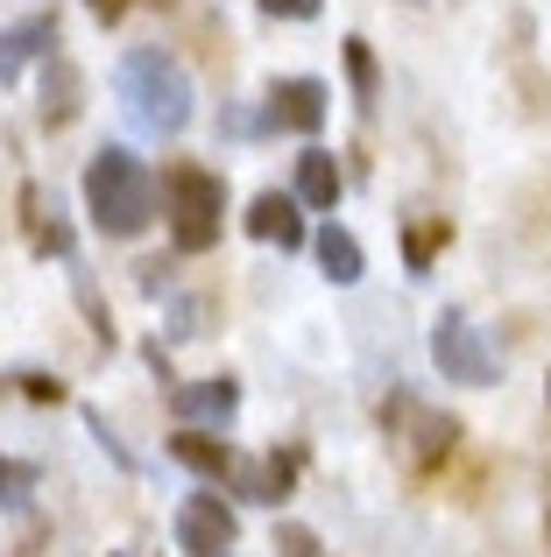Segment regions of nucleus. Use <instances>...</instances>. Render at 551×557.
Masks as SVG:
<instances>
[{
    "instance_id": "nucleus-20",
    "label": "nucleus",
    "mask_w": 551,
    "mask_h": 557,
    "mask_svg": "<svg viewBox=\"0 0 551 557\" xmlns=\"http://www.w3.org/2000/svg\"><path fill=\"white\" fill-rule=\"evenodd\" d=\"M318 8H326V0H262V14H276V22H311Z\"/></svg>"
},
{
    "instance_id": "nucleus-7",
    "label": "nucleus",
    "mask_w": 551,
    "mask_h": 557,
    "mask_svg": "<svg viewBox=\"0 0 551 557\" xmlns=\"http://www.w3.org/2000/svg\"><path fill=\"white\" fill-rule=\"evenodd\" d=\"M170 409H177L184 431H226L241 409V381L212 374V381H184V388H170Z\"/></svg>"
},
{
    "instance_id": "nucleus-18",
    "label": "nucleus",
    "mask_w": 551,
    "mask_h": 557,
    "mask_svg": "<svg viewBox=\"0 0 551 557\" xmlns=\"http://www.w3.org/2000/svg\"><path fill=\"white\" fill-rule=\"evenodd\" d=\"M290 480H297V451H269L262 459V487H269V508L290 494Z\"/></svg>"
},
{
    "instance_id": "nucleus-1",
    "label": "nucleus",
    "mask_w": 551,
    "mask_h": 557,
    "mask_svg": "<svg viewBox=\"0 0 551 557\" xmlns=\"http://www.w3.org/2000/svg\"><path fill=\"white\" fill-rule=\"evenodd\" d=\"M113 92H121L127 121L149 135H184L192 127V71L170 50H127L113 64Z\"/></svg>"
},
{
    "instance_id": "nucleus-13",
    "label": "nucleus",
    "mask_w": 551,
    "mask_h": 557,
    "mask_svg": "<svg viewBox=\"0 0 551 557\" xmlns=\"http://www.w3.org/2000/svg\"><path fill=\"white\" fill-rule=\"evenodd\" d=\"M311 247H318V269H326L340 289H346V283H360V269H368V261H360V240H354L346 226H332V219H326Z\"/></svg>"
},
{
    "instance_id": "nucleus-5",
    "label": "nucleus",
    "mask_w": 551,
    "mask_h": 557,
    "mask_svg": "<svg viewBox=\"0 0 551 557\" xmlns=\"http://www.w3.org/2000/svg\"><path fill=\"white\" fill-rule=\"evenodd\" d=\"M431 360H439L445 381H460V388H495V346L481 339V325H474L467 311H439L431 318Z\"/></svg>"
},
{
    "instance_id": "nucleus-21",
    "label": "nucleus",
    "mask_w": 551,
    "mask_h": 557,
    "mask_svg": "<svg viewBox=\"0 0 551 557\" xmlns=\"http://www.w3.org/2000/svg\"><path fill=\"white\" fill-rule=\"evenodd\" d=\"M22 395H28V403H64V381H50V374H22Z\"/></svg>"
},
{
    "instance_id": "nucleus-15",
    "label": "nucleus",
    "mask_w": 551,
    "mask_h": 557,
    "mask_svg": "<svg viewBox=\"0 0 551 557\" xmlns=\"http://www.w3.org/2000/svg\"><path fill=\"white\" fill-rule=\"evenodd\" d=\"M445 240H453V226H445V219H411V226H403V269L425 275L431 261H439Z\"/></svg>"
},
{
    "instance_id": "nucleus-17",
    "label": "nucleus",
    "mask_w": 551,
    "mask_h": 557,
    "mask_svg": "<svg viewBox=\"0 0 551 557\" xmlns=\"http://www.w3.org/2000/svg\"><path fill=\"white\" fill-rule=\"evenodd\" d=\"M346 78H354V99L375 107V50L360 36H346Z\"/></svg>"
},
{
    "instance_id": "nucleus-8",
    "label": "nucleus",
    "mask_w": 551,
    "mask_h": 557,
    "mask_svg": "<svg viewBox=\"0 0 551 557\" xmlns=\"http://www.w3.org/2000/svg\"><path fill=\"white\" fill-rule=\"evenodd\" d=\"M318 121H326V85L318 78H276L269 85V127H283V135H318Z\"/></svg>"
},
{
    "instance_id": "nucleus-3",
    "label": "nucleus",
    "mask_w": 551,
    "mask_h": 557,
    "mask_svg": "<svg viewBox=\"0 0 551 557\" xmlns=\"http://www.w3.org/2000/svg\"><path fill=\"white\" fill-rule=\"evenodd\" d=\"M163 212H170V240H177V255H206V247H220L226 177H212V170H198V163H177L170 184H163Z\"/></svg>"
},
{
    "instance_id": "nucleus-14",
    "label": "nucleus",
    "mask_w": 551,
    "mask_h": 557,
    "mask_svg": "<svg viewBox=\"0 0 551 557\" xmlns=\"http://www.w3.org/2000/svg\"><path fill=\"white\" fill-rule=\"evenodd\" d=\"M170 451H177L192 473H206V480L234 473V445H226L220 431H184V437H170Z\"/></svg>"
},
{
    "instance_id": "nucleus-12",
    "label": "nucleus",
    "mask_w": 551,
    "mask_h": 557,
    "mask_svg": "<svg viewBox=\"0 0 551 557\" xmlns=\"http://www.w3.org/2000/svg\"><path fill=\"white\" fill-rule=\"evenodd\" d=\"M340 163H332L326 149H304L297 156V205H311V212H332L340 205Z\"/></svg>"
},
{
    "instance_id": "nucleus-6",
    "label": "nucleus",
    "mask_w": 551,
    "mask_h": 557,
    "mask_svg": "<svg viewBox=\"0 0 551 557\" xmlns=\"http://www.w3.org/2000/svg\"><path fill=\"white\" fill-rule=\"evenodd\" d=\"M241 544V516L220 502V494H192L177 508V550L184 557H226Z\"/></svg>"
},
{
    "instance_id": "nucleus-19",
    "label": "nucleus",
    "mask_w": 551,
    "mask_h": 557,
    "mask_svg": "<svg viewBox=\"0 0 551 557\" xmlns=\"http://www.w3.org/2000/svg\"><path fill=\"white\" fill-rule=\"evenodd\" d=\"M276 550H283V557H318V536L297 530V522H283V530H276Z\"/></svg>"
},
{
    "instance_id": "nucleus-22",
    "label": "nucleus",
    "mask_w": 551,
    "mask_h": 557,
    "mask_svg": "<svg viewBox=\"0 0 551 557\" xmlns=\"http://www.w3.org/2000/svg\"><path fill=\"white\" fill-rule=\"evenodd\" d=\"M85 8H93L99 22H121V14H127V0H85Z\"/></svg>"
},
{
    "instance_id": "nucleus-2",
    "label": "nucleus",
    "mask_w": 551,
    "mask_h": 557,
    "mask_svg": "<svg viewBox=\"0 0 551 557\" xmlns=\"http://www.w3.org/2000/svg\"><path fill=\"white\" fill-rule=\"evenodd\" d=\"M85 212H93V226L107 233V240H135V233H149V219H156L149 163L127 156V149H99L93 163H85Z\"/></svg>"
},
{
    "instance_id": "nucleus-11",
    "label": "nucleus",
    "mask_w": 551,
    "mask_h": 557,
    "mask_svg": "<svg viewBox=\"0 0 551 557\" xmlns=\"http://www.w3.org/2000/svg\"><path fill=\"white\" fill-rule=\"evenodd\" d=\"M248 233H255V240H276V247H304L297 198H283V190H262V198L248 205Z\"/></svg>"
},
{
    "instance_id": "nucleus-9",
    "label": "nucleus",
    "mask_w": 551,
    "mask_h": 557,
    "mask_svg": "<svg viewBox=\"0 0 551 557\" xmlns=\"http://www.w3.org/2000/svg\"><path fill=\"white\" fill-rule=\"evenodd\" d=\"M50 42H57V14H28V22L0 28V85L22 78L28 57H50Z\"/></svg>"
},
{
    "instance_id": "nucleus-4",
    "label": "nucleus",
    "mask_w": 551,
    "mask_h": 557,
    "mask_svg": "<svg viewBox=\"0 0 551 557\" xmlns=\"http://www.w3.org/2000/svg\"><path fill=\"white\" fill-rule=\"evenodd\" d=\"M382 423H389V445H396V459L411 466V473L445 466V459H453V445H460V423L445 417V409H425L417 395H396V403L382 409Z\"/></svg>"
},
{
    "instance_id": "nucleus-16",
    "label": "nucleus",
    "mask_w": 551,
    "mask_h": 557,
    "mask_svg": "<svg viewBox=\"0 0 551 557\" xmlns=\"http://www.w3.org/2000/svg\"><path fill=\"white\" fill-rule=\"evenodd\" d=\"M28 494H36V466L0 459V508H28Z\"/></svg>"
},
{
    "instance_id": "nucleus-10",
    "label": "nucleus",
    "mask_w": 551,
    "mask_h": 557,
    "mask_svg": "<svg viewBox=\"0 0 551 557\" xmlns=\"http://www.w3.org/2000/svg\"><path fill=\"white\" fill-rule=\"evenodd\" d=\"M78 92H85L78 64H71L64 50H50V57H42V127H64V121H78Z\"/></svg>"
},
{
    "instance_id": "nucleus-23",
    "label": "nucleus",
    "mask_w": 551,
    "mask_h": 557,
    "mask_svg": "<svg viewBox=\"0 0 551 557\" xmlns=\"http://www.w3.org/2000/svg\"><path fill=\"white\" fill-rule=\"evenodd\" d=\"M544 530H551V522H544Z\"/></svg>"
}]
</instances>
